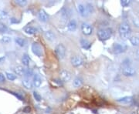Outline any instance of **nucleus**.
Masks as SVG:
<instances>
[{"label":"nucleus","mask_w":139,"mask_h":114,"mask_svg":"<svg viewBox=\"0 0 139 114\" xmlns=\"http://www.w3.org/2000/svg\"><path fill=\"white\" fill-rule=\"evenodd\" d=\"M16 3L20 6H24L27 4V1L26 0H17L16 1Z\"/></svg>","instance_id":"c756f323"},{"label":"nucleus","mask_w":139,"mask_h":114,"mask_svg":"<svg viewBox=\"0 0 139 114\" xmlns=\"http://www.w3.org/2000/svg\"><path fill=\"white\" fill-rule=\"evenodd\" d=\"M86 7H87V11H88V13H89V14H91V13L94 12V7H93V5H92L91 4L88 3V4L86 5Z\"/></svg>","instance_id":"c85d7f7f"},{"label":"nucleus","mask_w":139,"mask_h":114,"mask_svg":"<svg viewBox=\"0 0 139 114\" xmlns=\"http://www.w3.org/2000/svg\"><path fill=\"white\" fill-rule=\"evenodd\" d=\"M42 83V80L38 75H34L33 76V84L35 87H39Z\"/></svg>","instance_id":"4468645a"},{"label":"nucleus","mask_w":139,"mask_h":114,"mask_svg":"<svg viewBox=\"0 0 139 114\" xmlns=\"http://www.w3.org/2000/svg\"><path fill=\"white\" fill-rule=\"evenodd\" d=\"M70 62H71V64L75 66V67H78V66H80L84 63V61L83 59L79 57V56H74L71 58L70 59Z\"/></svg>","instance_id":"1a4fd4ad"},{"label":"nucleus","mask_w":139,"mask_h":114,"mask_svg":"<svg viewBox=\"0 0 139 114\" xmlns=\"http://www.w3.org/2000/svg\"><path fill=\"white\" fill-rule=\"evenodd\" d=\"M15 41H16V43L17 44L18 46H24L26 45V40L22 38H20V37H17L15 39Z\"/></svg>","instance_id":"412c9836"},{"label":"nucleus","mask_w":139,"mask_h":114,"mask_svg":"<svg viewBox=\"0 0 139 114\" xmlns=\"http://www.w3.org/2000/svg\"><path fill=\"white\" fill-rule=\"evenodd\" d=\"M60 77L61 79V80L63 82H68L71 79V74L69 71L66 70V69H63L60 72Z\"/></svg>","instance_id":"6e6552de"},{"label":"nucleus","mask_w":139,"mask_h":114,"mask_svg":"<svg viewBox=\"0 0 139 114\" xmlns=\"http://www.w3.org/2000/svg\"><path fill=\"white\" fill-rule=\"evenodd\" d=\"M36 31H37V29L33 26H27L26 28H25V32L27 34H30V35L34 34V33H36Z\"/></svg>","instance_id":"4be33fe9"},{"label":"nucleus","mask_w":139,"mask_h":114,"mask_svg":"<svg viewBox=\"0 0 139 114\" xmlns=\"http://www.w3.org/2000/svg\"><path fill=\"white\" fill-rule=\"evenodd\" d=\"M134 23L137 27H139V19H134Z\"/></svg>","instance_id":"e433bc0d"},{"label":"nucleus","mask_w":139,"mask_h":114,"mask_svg":"<svg viewBox=\"0 0 139 114\" xmlns=\"http://www.w3.org/2000/svg\"><path fill=\"white\" fill-rule=\"evenodd\" d=\"M30 108L29 106L26 107V108L23 110V112H25V113H30Z\"/></svg>","instance_id":"4c0bfd02"},{"label":"nucleus","mask_w":139,"mask_h":114,"mask_svg":"<svg viewBox=\"0 0 139 114\" xmlns=\"http://www.w3.org/2000/svg\"><path fill=\"white\" fill-rule=\"evenodd\" d=\"M70 16V12L69 9L66 7H63L60 11V17H61L62 20L63 21L67 20L69 19Z\"/></svg>","instance_id":"9b49d317"},{"label":"nucleus","mask_w":139,"mask_h":114,"mask_svg":"<svg viewBox=\"0 0 139 114\" xmlns=\"http://www.w3.org/2000/svg\"><path fill=\"white\" fill-rule=\"evenodd\" d=\"M130 114H137V113H136L135 111H132V112H131Z\"/></svg>","instance_id":"a19ab883"},{"label":"nucleus","mask_w":139,"mask_h":114,"mask_svg":"<svg viewBox=\"0 0 139 114\" xmlns=\"http://www.w3.org/2000/svg\"><path fill=\"white\" fill-rule=\"evenodd\" d=\"M25 69L22 66V65H17L14 71L16 73V74H17L18 76H22L25 73Z\"/></svg>","instance_id":"a211bd4d"},{"label":"nucleus","mask_w":139,"mask_h":114,"mask_svg":"<svg viewBox=\"0 0 139 114\" xmlns=\"http://www.w3.org/2000/svg\"><path fill=\"white\" fill-rule=\"evenodd\" d=\"M121 4L123 7H127V6H128L131 4V1H129V0H122V1H121Z\"/></svg>","instance_id":"7c9ffc66"},{"label":"nucleus","mask_w":139,"mask_h":114,"mask_svg":"<svg viewBox=\"0 0 139 114\" xmlns=\"http://www.w3.org/2000/svg\"><path fill=\"white\" fill-rule=\"evenodd\" d=\"M32 51L36 56L40 57L43 55V49L40 45L37 43H33L32 45Z\"/></svg>","instance_id":"423d86ee"},{"label":"nucleus","mask_w":139,"mask_h":114,"mask_svg":"<svg viewBox=\"0 0 139 114\" xmlns=\"http://www.w3.org/2000/svg\"><path fill=\"white\" fill-rule=\"evenodd\" d=\"M10 22H11V23H17L18 21L16 19H15V18H12V19H10Z\"/></svg>","instance_id":"c9c22d12"},{"label":"nucleus","mask_w":139,"mask_h":114,"mask_svg":"<svg viewBox=\"0 0 139 114\" xmlns=\"http://www.w3.org/2000/svg\"><path fill=\"white\" fill-rule=\"evenodd\" d=\"M10 41H11V39H10L9 36H6V35H5V36H3V37L2 38V43H5V44L9 43Z\"/></svg>","instance_id":"cd10ccee"},{"label":"nucleus","mask_w":139,"mask_h":114,"mask_svg":"<svg viewBox=\"0 0 139 114\" xmlns=\"http://www.w3.org/2000/svg\"><path fill=\"white\" fill-rule=\"evenodd\" d=\"M22 84L23 86L26 88V89H31L32 86H33V82L30 80V78H25L23 80H22Z\"/></svg>","instance_id":"f3484780"},{"label":"nucleus","mask_w":139,"mask_h":114,"mask_svg":"<svg viewBox=\"0 0 139 114\" xmlns=\"http://www.w3.org/2000/svg\"><path fill=\"white\" fill-rule=\"evenodd\" d=\"M80 45L81 46L85 49H90V46H91V43L86 39H80Z\"/></svg>","instance_id":"dca6fc26"},{"label":"nucleus","mask_w":139,"mask_h":114,"mask_svg":"<svg viewBox=\"0 0 139 114\" xmlns=\"http://www.w3.org/2000/svg\"><path fill=\"white\" fill-rule=\"evenodd\" d=\"M6 76H7V78H8L9 80H11V81H13V80H15L16 79V76L14 75L13 73H6Z\"/></svg>","instance_id":"bb28decb"},{"label":"nucleus","mask_w":139,"mask_h":114,"mask_svg":"<svg viewBox=\"0 0 139 114\" xmlns=\"http://www.w3.org/2000/svg\"><path fill=\"white\" fill-rule=\"evenodd\" d=\"M24 75H25V78H30L31 76H33V72L31 69H27L25 70Z\"/></svg>","instance_id":"393cba45"},{"label":"nucleus","mask_w":139,"mask_h":114,"mask_svg":"<svg viewBox=\"0 0 139 114\" xmlns=\"http://www.w3.org/2000/svg\"><path fill=\"white\" fill-rule=\"evenodd\" d=\"M130 59H126L125 60H124L123 61V63H122V65L124 67H126V66H131V63H130Z\"/></svg>","instance_id":"473e14b6"},{"label":"nucleus","mask_w":139,"mask_h":114,"mask_svg":"<svg viewBox=\"0 0 139 114\" xmlns=\"http://www.w3.org/2000/svg\"><path fill=\"white\" fill-rule=\"evenodd\" d=\"M5 56H3V57H1V58H0V63H2V62L5 60Z\"/></svg>","instance_id":"58836bf2"},{"label":"nucleus","mask_w":139,"mask_h":114,"mask_svg":"<svg viewBox=\"0 0 139 114\" xmlns=\"http://www.w3.org/2000/svg\"><path fill=\"white\" fill-rule=\"evenodd\" d=\"M130 42L131 43L135 46H139V38L136 37V36H132L130 38Z\"/></svg>","instance_id":"5701e85b"},{"label":"nucleus","mask_w":139,"mask_h":114,"mask_svg":"<svg viewBox=\"0 0 139 114\" xmlns=\"http://www.w3.org/2000/svg\"><path fill=\"white\" fill-rule=\"evenodd\" d=\"M77 10H78L79 13L80 14V16H82L83 17H87L90 15L88 13L86 5H84V4H79L77 5Z\"/></svg>","instance_id":"9d476101"},{"label":"nucleus","mask_w":139,"mask_h":114,"mask_svg":"<svg viewBox=\"0 0 139 114\" xmlns=\"http://www.w3.org/2000/svg\"><path fill=\"white\" fill-rule=\"evenodd\" d=\"M81 30L82 33L86 35H89L93 33V27L87 23H83L81 25Z\"/></svg>","instance_id":"0eeeda50"},{"label":"nucleus","mask_w":139,"mask_h":114,"mask_svg":"<svg viewBox=\"0 0 139 114\" xmlns=\"http://www.w3.org/2000/svg\"><path fill=\"white\" fill-rule=\"evenodd\" d=\"M22 62L23 65H26V66H28V65H30V59L29 56L26 55V54L23 55V56H22Z\"/></svg>","instance_id":"aec40b11"},{"label":"nucleus","mask_w":139,"mask_h":114,"mask_svg":"<svg viewBox=\"0 0 139 114\" xmlns=\"http://www.w3.org/2000/svg\"><path fill=\"white\" fill-rule=\"evenodd\" d=\"M44 35H45V37H46V39H47V40H49V41H53L55 39H56V35H55V34L51 32V31H47V32H45L44 33Z\"/></svg>","instance_id":"2eb2a0df"},{"label":"nucleus","mask_w":139,"mask_h":114,"mask_svg":"<svg viewBox=\"0 0 139 114\" xmlns=\"http://www.w3.org/2000/svg\"><path fill=\"white\" fill-rule=\"evenodd\" d=\"M55 52H56V55L59 59H64V57L66 56V47L61 43L58 44L57 46L56 47Z\"/></svg>","instance_id":"7ed1b4c3"},{"label":"nucleus","mask_w":139,"mask_h":114,"mask_svg":"<svg viewBox=\"0 0 139 114\" xmlns=\"http://www.w3.org/2000/svg\"><path fill=\"white\" fill-rule=\"evenodd\" d=\"M136 54H137V56H138V58L139 59V49L138 50V51H137V53H136Z\"/></svg>","instance_id":"ea45409f"},{"label":"nucleus","mask_w":139,"mask_h":114,"mask_svg":"<svg viewBox=\"0 0 139 114\" xmlns=\"http://www.w3.org/2000/svg\"><path fill=\"white\" fill-rule=\"evenodd\" d=\"M138 38H139V37H138Z\"/></svg>","instance_id":"79ce46f5"},{"label":"nucleus","mask_w":139,"mask_h":114,"mask_svg":"<svg viewBox=\"0 0 139 114\" xmlns=\"http://www.w3.org/2000/svg\"><path fill=\"white\" fill-rule=\"evenodd\" d=\"M112 33H113V31L111 28H104V29H100L97 32V36L100 40L105 41L111 37Z\"/></svg>","instance_id":"f03ea898"},{"label":"nucleus","mask_w":139,"mask_h":114,"mask_svg":"<svg viewBox=\"0 0 139 114\" xmlns=\"http://www.w3.org/2000/svg\"><path fill=\"white\" fill-rule=\"evenodd\" d=\"M5 81V77L2 73H0V82H4Z\"/></svg>","instance_id":"72a5a7b5"},{"label":"nucleus","mask_w":139,"mask_h":114,"mask_svg":"<svg viewBox=\"0 0 139 114\" xmlns=\"http://www.w3.org/2000/svg\"><path fill=\"white\" fill-rule=\"evenodd\" d=\"M0 16H1V18H2V19H5V18L7 17V13H6L5 12H2L1 14H0Z\"/></svg>","instance_id":"f704fd0d"},{"label":"nucleus","mask_w":139,"mask_h":114,"mask_svg":"<svg viewBox=\"0 0 139 114\" xmlns=\"http://www.w3.org/2000/svg\"><path fill=\"white\" fill-rule=\"evenodd\" d=\"M83 84V80L81 78H76L74 80H73V86L75 87H80L81 85Z\"/></svg>","instance_id":"b1692460"},{"label":"nucleus","mask_w":139,"mask_h":114,"mask_svg":"<svg viewBox=\"0 0 139 114\" xmlns=\"http://www.w3.org/2000/svg\"><path fill=\"white\" fill-rule=\"evenodd\" d=\"M8 30V27L5 24L2 23V22H0V33H6Z\"/></svg>","instance_id":"a878e982"},{"label":"nucleus","mask_w":139,"mask_h":114,"mask_svg":"<svg viewBox=\"0 0 139 114\" xmlns=\"http://www.w3.org/2000/svg\"><path fill=\"white\" fill-rule=\"evenodd\" d=\"M127 50V46L122 43H114L112 46V51L114 54H120Z\"/></svg>","instance_id":"20e7f679"},{"label":"nucleus","mask_w":139,"mask_h":114,"mask_svg":"<svg viewBox=\"0 0 139 114\" xmlns=\"http://www.w3.org/2000/svg\"><path fill=\"white\" fill-rule=\"evenodd\" d=\"M38 17H39V20H40L41 22H47V21L48 20V19H49L48 14H47L44 10H43V9H40V10L39 11V13H38Z\"/></svg>","instance_id":"f8f14e48"},{"label":"nucleus","mask_w":139,"mask_h":114,"mask_svg":"<svg viewBox=\"0 0 139 114\" xmlns=\"http://www.w3.org/2000/svg\"><path fill=\"white\" fill-rule=\"evenodd\" d=\"M118 33L123 39H127L130 37L131 33V29L130 26L127 22H123L121 23L119 27H118Z\"/></svg>","instance_id":"f257e3e1"},{"label":"nucleus","mask_w":139,"mask_h":114,"mask_svg":"<svg viewBox=\"0 0 139 114\" xmlns=\"http://www.w3.org/2000/svg\"><path fill=\"white\" fill-rule=\"evenodd\" d=\"M33 97H34L35 99L36 100V101H38V102H39L40 100H41V96L37 93V92H33Z\"/></svg>","instance_id":"2f4dec72"},{"label":"nucleus","mask_w":139,"mask_h":114,"mask_svg":"<svg viewBox=\"0 0 139 114\" xmlns=\"http://www.w3.org/2000/svg\"><path fill=\"white\" fill-rule=\"evenodd\" d=\"M132 100H133V99H132V97H124L121 98V99H118L117 101H118V103H125V104H127V103H131Z\"/></svg>","instance_id":"6ab92c4d"},{"label":"nucleus","mask_w":139,"mask_h":114,"mask_svg":"<svg viewBox=\"0 0 139 114\" xmlns=\"http://www.w3.org/2000/svg\"><path fill=\"white\" fill-rule=\"evenodd\" d=\"M77 28V23L75 19H70L67 23V29L70 32H73Z\"/></svg>","instance_id":"ddd939ff"},{"label":"nucleus","mask_w":139,"mask_h":114,"mask_svg":"<svg viewBox=\"0 0 139 114\" xmlns=\"http://www.w3.org/2000/svg\"><path fill=\"white\" fill-rule=\"evenodd\" d=\"M122 73L125 76H133L136 73V70L131 66H126L123 68Z\"/></svg>","instance_id":"39448f33"}]
</instances>
